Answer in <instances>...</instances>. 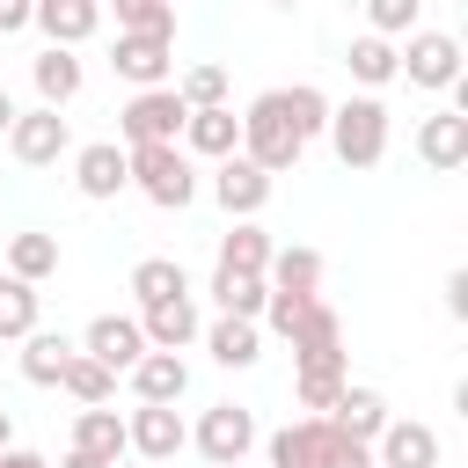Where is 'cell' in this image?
I'll use <instances>...</instances> for the list:
<instances>
[{
  "instance_id": "obj_1",
  "label": "cell",
  "mask_w": 468,
  "mask_h": 468,
  "mask_svg": "<svg viewBox=\"0 0 468 468\" xmlns=\"http://www.w3.org/2000/svg\"><path fill=\"white\" fill-rule=\"evenodd\" d=\"M124 168H132V190L161 212H183L197 197V161L168 139V146H124Z\"/></svg>"
},
{
  "instance_id": "obj_2",
  "label": "cell",
  "mask_w": 468,
  "mask_h": 468,
  "mask_svg": "<svg viewBox=\"0 0 468 468\" xmlns=\"http://www.w3.org/2000/svg\"><path fill=\"white\" fill-rule=\"evenodd\" d=\"M329 146H336L344 168H380L388 161V102L380 95L329 102Z\"/></svg>"
},
{
  "instance_id": "obj_3",
  "label": "cell",
  "mask_w": 468,
  "mask_h": 468,
  "mask_svg": "<svg viewBox=\"0 0 468 468\" xmlns=\"http://www.w3.org/2000/svg\"><path fill=\"white\" fill-rule=\"evenodd\" d=\"M241 154L263 168V176H285V168H300V139H292V124H285V110H278V88H263L249 110H241Z\"/></svg>"
},
{
  "instance_id": "obj_4",
  "label": "cell",
  "mask_w": 468,
  "mask_h": 468,
  "mask_svg": "<svg viewBox=\"0 0 468 468\" xmlns=\"http://www.w3.org/2000/svg\"><path fill=\"white\" fill-rule=\"evenodd\" d=\"M183 95H176V80L168 88H139L124 110H117V139L124 146H168V139H183Z\"/></svg>"
},
{
  "instance_id": "obj_5",
  "label": "cell",
  "mask_w": 468,
  "mask_h": 468,
  "mask_svg": "<svg viewBox=\"0 0 468 468\" xmlns=\"http://www.w3.org/2000/svg\"><path fill=\"white\" fill-rule=\"evenodd\" d=\"M292 373H329V380H344V322H336V307L329 300H307V314L292 322Z\"/></svg>"
},
{
  "instance_id": "obj_6",
  "label": "cell",
  "mask_w": 468,
  "mask_h": 468,
  "mask_svg": "<svg viewBox=\"0 0 468 468\" xmlns=\"http://www.w3.org/2000/svg\"><path fill=\"white\" fill-rule=\"evenodd\" d=\"M256 439H263V431H256V417H249L241 402H212V410L190 424V446H197L212 468H241V461L256 453Z\"/></svg>"
},
{
  "instance_id": "obj_7",
  "label": "cell",
  "mask_w": 468,
  "mask_h": 468,
  "mask_svg": "<svg viewBox=\"0 0 468 468\" xmlns=\"http://www.w3.org/2000/svg\"><path fill=\"white\" fill-rule=\"evenodd\" d=\"M395 58H402L410 88H453L461 80V37H446V29H410L395 44Z\"/></svg>"
},
{
  "instance_id": "obj_8",
  "label": "cell",
  "mask_w": 468,
  "mask_h": 468,
  "mask_svg": "<svg viewBox=\"0 0 468 468\" xmlns=\"http://www.w3.org/2000/svg\"><path fill=\"white\" fill-rule=\"evenodd\" d=\"M7 154L22 161V168H51V161H66L73 154V124L58 117V110H15V124H7Z\"/></svg>"
},
{
  "instance_id": "obj_9",
  "label": "cell",
  "mask_w": 468,
  "mask_h": 468,
  "mask_svg": "<svg viewBox=\"0 0 468 468\" xmlns=\"http://www.w3.org/2000/svg\"><path fill=\"white\" fill-rule=\"evenodd\" d=\"M183 446H190V424L176 417V402H139V410L124 417V453H139V461L168 468Z\"/></svg>"
},
{
  "instance_id": "obj_10",
  "label": "cell",
  "mask_w": 468,
  "mask_h": 468,
  "mask_svg": "<svg viewBox=\"0 0 468 468\" xmlns=\"http://www.w3.org/2000/svg\"><path fill=\"white\" fill-rule=\"evenodd\" d=\"M73 190H80L88 205H110V197H124V190H132L124 146H117V139H88V146H73Z\"/></svg>"
},
{
  "instance_id": "obj_11",
  "label": "cell",
  "mask_w": 468,
  "mask_h": 468,
  "mask_svg": "<svg viewBox=\"0 0 468 468\" xmlns=\"http://www.w3.org/2000/svg\"><path fill=\"white\" fill-rule=\"evenodd\" d=\"M110 66H117V80H132V95L139 88H168L176 80V37H117Z\"/></svg>"
},
{
  "instance_id": "obj_12",
  "label": "cell",
  "mask_w": 468,
  "mask_h": 468,
  "mask_svg": "<svg viewBox=\"0 0 468 468\" xmlns=\"http://www.w3.org/2000/svg\"><path fill=\"white\" fill-rule=\"evenodd\" d=\"M212 197H219L227 219H256V212L271 205V176H263L249 154H227V161H212Z\"/></svg>"
},
{
  "instance_id": "obj_13",
  "label": "cell",
  "mask_w": 468,
  "mask_h": 468,
  "mask_svg": "<svg viewBox=\"0 0 468 468\" xmlns=\"http://www.w3.org/2000/svg\"><path fill=\"white\" fill-rule=\"evenodd\" d=\"M80 351H88L102 373H132V366L146 358L139 314H95V322H88V336H80Z\"/></svg>"
},
{
  "instance_id": "obj_14",
  "label": "cell",
  "mask_w": 468,
  "mask_h": 468,
  "mask_svg": "<svg viewBox=\"0 0 468 468\" xmlns=\"http://www.w3.org/2000/svg\"><path fill=\"white\" fill-rule=\"evenodd\" d=\"M373 468H439V431L417 417H388L373 439Z\"/></svg>"
},
{
  "instance_id": "obj_15",
  "label": "cell",
  "mask_w": 468,
  "mask_h": 468,
  "mask_svg": "<svg viewBox=\"0 0 468 468\" xmlns=\"http://www.w3.org/2000/svg\"><path fill=\"white\" fill-rule=\"evenodd\" d=\"M176 146H183L190 161H227V154H241V117H234V102H219V110H190Z\"/></svg>"
},
{
  "instance_id": "obj_16",
  "label": "cell",
  "mask_w": 468,
  "mask_h": 468,
  "mask_svg": "<svg viewBox=\"0 0 468 468\" xmlns=\"http://www.w3.org/2000/svg\"><path fill=\"white\" fill-rule=\"evenodd\" d=\"M417 161L424 168H461L468 161V110H431L424 124H417Z\"/></svg>"
},
{
  "instance_id": "obj_17",
  "label": "cell",
  "mask_w": 468,
  "mask_h": 468,
  "mask_svg": "<svg viewBox=\"0 0 468 468\" xmlns=\"http://www.w3.org/2000/svg\"><path fill=\"white\" fill-rule=\"evenodd\" d=\"M197 292H183V300H161V307H139V336H146V351H183V344H197Z\"/></svg>"
},
{
  "instance_id": "obj_18",
  "label": "cell",
  "mask_w": 468,
  "mask_h": 468,
  "mask_svg": "<svg viewBox=\"0 0 468 468\" xmlns=\"http://www.w3.org/2000/svg\"><path fill=\"white\" fill-rule=\"evenodd\" d=\"M29 22L44 29V44L73 51V44H88V37L102 29V0H37V15H29Z\"/></svg>"
},
{
  "instance_id": "obj_19",
  "label": "cell",
  "mask_w": 468,
  "mask_h": 468,
  "mask_svg": "<svg viewBox=\"0 0 468 468\" xmlns=\"http://www.w3.org/2000/svg\"><path fill=\"white\" fill-rule=\"evenodd\" d=\"M300 446H307V468H373V446L336 431L329 417H300Z\"/></svg>"
},
{
  "instance_id": "obj_20",
  "label": "cell",
  "mask_w": 468,
  "mask_h": 468,
  "mask_svg": "<svg viewBox=\"0 0 468 468\" xmlns=\"http://www.w3.org/2000/svg\"><path fill=\"white\" fill-rule=\"evenodd\" d=\"M80 80H88V66H80L73 51H58V44H44V51L29 58V88H37L44 110H66V102L80 95Z\"/></svg>"
},
{
  "instance_id": "obj_21",
  "label": "cell",
  "mask_w": 468,
  "mask_h": 468,
  "mask_svg": "<svg viewBox=\"0 0 468 468\" xmlns=\"http://www.w3.org/2000/svg\"><path fill=\"white\" fill-rule=\"evenodd\" d=\"M205 336V351H212V366H227V373H249L256 358H263V329L256 322H241V314H219L212 329H197Z\"/></svg>"
},
{
  "instance_id": "obj_22",
  "label": "cell",
  "mask_w": 468,
  "mask_h": 468,
  "mask_svg": "<svg viewBox=\"0 0 468 468\" xmlns=\"http://www.w3.org/2000/svg\"><path fill=\"white\" fill-rule=\"evenodd\" d=\"M132 395H139V402H183V395H190L183 351H146V358L132 366Z\"/></svg>"
},
{
  "instance_id": "obj_23",
  "label": "cell",
  "mask_w": 468,
  "mask_h": 468,
  "mask_svg": "<svg viewBox=\"0 0 468 468\" xmlns=\"http://www.w3.org/2000/svg\"><path fill=\"white\" fill-rule=\"evenodd\" d=\"M388 417H395V410H388V395H380V388H351V380H344V395L329 402V424H336V431H351V439H366V446L380 439V424H388Z\"/></svg>"
},
{
  "instance_id": "obj_24",
  "label": "cell",
  "mask_w": 468,
  "mask_h": 468,
  "mask_svg": "<svg viewBox=\"0 0 468 468\" xmlns=\"http://www.w3.org/2000/svg\"><path fill=\"white\" fill-rule=\"evenodd\" d=\"M344 66H351V80H358L366 95H380L388 80H402V58H395V44H388V37H373V29H366V37H351Z\"/></svg>"
},
{
  "instance_id": "obj_25",
  "label": "cell",
  "mask_w": 468,
  "mask_h": 468,
  "mask_svg": "<svg viewBox=\"0 0 468 468\" xmlns=\"http://www.w3.org/2000/svg\"><path fill=\"white\" fill-rule=\"evenodd\" d=\"M73 453H88V461H110V468H117V453H124V417H117L110 402L80 410V417H73Z\"/></svg>"
},
{
  "instance_id": "obj_26",
  "label": "cell",
  "mask_w": 468,
  "mask_h": 468,
  "mask_svg": "<svg viewBox=\"0 0 468 468\" xmlns=\"http://www.w3.org/2000/svg\"><path fill=\"white\" fill-rule=\"evenodd\" d=\"M263 285H271V292H300V300H314V285H322V249H271Z\"/></svg>"
},
{
  "instance_id": "obj_27",
  "label": "cell",
  "mask_w": 468,
  "mask_h": 468,
  "mask_svg": "<svg viewBox=\"0 0 468 468\" xmlns=\"http://www.w3.org/2000/svg\"><path fill=\"white\" fill-rule=\"evenodd\" d=\"M183 292H190V271L176 256H139L132 263V300L139 307H161V300H183Z\"/></svg>"
},
{
  "instance_id": "obj_28",
  "label": "cell",
  "mask_w": 468,
  "mask_h": 468,
  "mask_svg": "<svg viewBox=\"0 0 468 468\" xmlns=\"http://www.w3.org/2000/svg\"><path fill=\"white\" fill-rule=\"evenodd\" d=\"M205 292H212V307H219V314H241V322H256V314H263V292H271V285H263L256 271H219V263H212Z\"/></svg>"
},
{
  "instance_id": "obj_29",
  "label": "cell",
  "mask_w": 468,
  "mask_h": 468,
  "mask_svg": "<svg viewBox=\"0 0 468 468\" xmlns=\"http://www.w3.org/2000/svg\"><path fill=\"white\" fill-rule=\"evenodd\" d=\"M73 351H80V344H66L58 329H29V336H22V380H29V388H58V373H66Z\"/></svg>"
},
{
  "instance_id": "obj_30",
  "label": "cell",
  "mask_w": 468,
  "mask_h": 468,
  "mask_svg": "<svg viewBox=\"0 0 468 468\" xmlns=\"http://www.w3.org/2000/svg\"><path fill=\"white\" fill-rule=\"evenodd\" d=\"M278 110H285V124H292V139H300V146L329 132V95H322L314 80H292V88H278Z\"/></svg>"
},
{
  "instance_id": "obj_31",
  "label": "cell",
  "mask_w": 468,
  "mask_h": 468,
  "mask_svg": "<svg viewBox=\"0 0 468 468\" xmlns=\"http://www.w3.org/2000/svg\"><path fill=\"white\" fill-rule=\"evenodd\" d=\"M51 271H58V234H37V227H29V234H15V241H7V278L44 285Z\"/></svg>"
},
{
  "instance_id": "obj_32",
  "label": "cell",
  "mask_w": 468,
  "mask_h": 468,
  "mask_svg": "<svg viewBox=\"0 0 468 468\" xmlns=\"http://www.w3.org/2000/svg\"><path fill=\"white\" fill-rule=\"evenodd\" d=\"M263 263H271V234H263L256 219H234V227L219 234V271H256V278H263Z\"/></svg>"
},
{
  "instance_id": "obj_33",
  "label": "cell",
  "mask_w": 468,
  "mask_h": 468,
  "mask_svg": "<svg viewBox=\"0 0 468 468\" xmlns=\"http://www.w3.org/2000/svg\"><path fill=\"white\" fill-rule=\"evenodd\" d=\"M37 307H44V292L0 271V344H22V336L37 329Z\"/></svg>"
},
{
  "instance_id": "obj_34",
  "label": "cell",
  "mask_w": 468,
  "mask_h": 468,
  "mask_svg": "<svg viewBox=\"0 0 468 468\" xmlns=\"http://www.w3.org/2000/svg\"><path fill=\"white\" fill-rule=\"evenodd\" d=\"M58 388H66V395H73L80 410H95V402H117V373H102V366H95L88 351H73V358H66Z\"/></svg>"
},
{
  "instance_id": "obj_35",
  "label": "cell",
  "mask_w": 468,
  "mask_h": 468,
  "mask_svg": "<svg viewBox=\"0 0 468 468\" xmlns=\"http://www.w3.org/2000/svg\"><path fill=\"white\" fill-rule=\"evenodd\" d=\"M117 37H176V0H110Z\"/></svg>"
},
{
  "instance_id": "obj_36",
  "label": "cell",
  "mask_w": 468,
  "mask_h": 468,
  "mask_svg": "<svg viewBox=\"0 0 468 468\" xmlns=\"http://www.w3.org/2000/svg\"><path fill=\"white\" fill-rule=\"evenodd\" d=\"M176 95H183V110H219V102H227V66H190V73H176Z\"/></svg>"
},
{
  "instance_id": "obj_37",
  "label": "cell",
  "mask_w": 468,
  "mask_h": 468,
  "mask_svg": "<svg viewBox=\"0 0 468 468\" xmlns=\"http://www.w3.org/2000/svg\"><path fill=\"white\" fill-rule=\"evenodd\" d=\"M417 15H424V0H366V29H373V37H388V44H395V37H410V29H417Z\"/></svg>"
},
{
  "instance_id": "obj_38",
  "label": "cell",
  "mask_w": 468,
  "mask_h": 468,
  "mask_svg": "<svg viewBox=\"0 0 468 468\" xmlns=\"http://www.w3.org/2000/svg\"><path fill=\"white\" fill-rule=\"evenodd\" d=\"M292 395H300L307 417H329V402L344 395V380H329V373H292Z\"/></svg>"
},
{
  "instance_id": "obj_39",
  "label": "cell",
  "mask_w": 468,
  "mask_h": 468,
  "mask_svg": "<svg viewBox=\"0 0 468 468\" xmlns=\"http://www.w3.org/2000/svg\"><path fill=\"white\" fill-rule=\"evenodd\" d=\"M263 453H271V468H307V446H300V424H285V431H271V439H263Z\"/></svg>"
},
{
  "instance_id": "obj_40",
  "label": "cell",
  "mask_w": 468,
  "mask_h": 468,
  "mask_svg": "<svg viewBox=\"0 0 468 468\" xmlns=\"http://www.w3.org/2000/svg\"><path fill=\"white\" fill-rule=\"evenodd\" d=\"M446 314L468 322V271H446Z\"/></svg>"
},
{
  "instance_id": "obj_41",
  "label": "cell",
  "mask_w": 468,
  "mask_h": 468,
  "mask_svg": "<svg viewBox=\"0 0 468 468\" xmlns=\"http://www.w3.org/2000/svg\"><path fill=\"white\" fill-rule=\"evenodd\" d=\"M29 15H37V0H0V37L29 29Z\"/></svg>"
},
{
  "instance_id": "obj_42",
  "label": "cell",
  "mask_w": 468,
  "mask_h": 468,
  "mask_svg": "<svg viewBox=\"0 0 468 468\" xmlns=\"http://www.w3.org/2000/svg\"><path fill=\"white\" fill-rule=\"evenodd\" d=\"M0 468H51L37 446H0Z\"/></svg>"
},
{
  "instance_id": "obj_43",
  "label": "cell",
  "mask_w": 468,
  "mask_h": 468,
  "mask_svg": "<svg viewBox=\"0 0 468 468\" xmlns=\"http://www.w3.org/2000/svg\"><path fill=\"white\" fill-rule=\"evenodd\" d=\"M7 124H15V95L0 88V139H7Z\"/></svg>"
},
{
  "instance_id": "obj_44",
  "label": "cell",
  "mask_w": 468,
  "mask_h": 468,
  "mask_svg": "<svg viewBox=\"0 0 468 468\" xmlns=\"http://www.w3.org/2000/svg\"><path fill=\"white\" fill-rule=\"evenodd\" d=\"M58 468H110V461H88V453H73V446H66V461H58Z\"/></svg>"
},
{
  "instance_id": "obj_45",
  "label": "cell",
  "mask_w": 468,
  "mask_h": 468,
  "mask_svg": "<svg viewBox=\"0 0 468 468\" xmlns=\"http://www.w3.org/2000/svg\"><path fill=\"white\" fill-rule=\"evenodd\" d=\"M0 446H15V417L7 410H0Z\"/></svg>"
},
{
  "instance_id": "obj_46",
  "label": "cell",
  "mask_w": 468,
  "mask_h": 468,
  "mask_svg": "<svg viewBox=\"0 0 468 468\" xmlns=\"http://www.w3.org/2000/svg\"><path fill=\"white\" fill-rule=\"evenodd\" d=\"M271 7H285V15H292V7H307V0H271Z\"/></svg>"
}]
</instances>
